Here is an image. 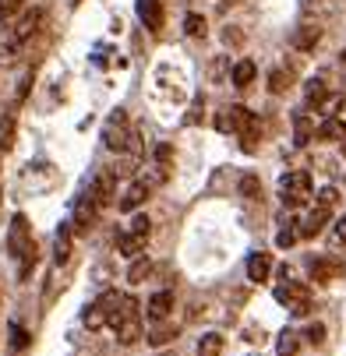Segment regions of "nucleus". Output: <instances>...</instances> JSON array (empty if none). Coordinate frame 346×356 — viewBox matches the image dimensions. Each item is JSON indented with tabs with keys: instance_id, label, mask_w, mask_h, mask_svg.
Wrapping results in <instances>:
<instances>
[{
	"instance_id": "1",
	"label": "nucleus",
	"mask_w": 346,
	"mask_h": 356,
	"mask_svg": "<svg viewBox=\"0 0 346 356\" xmlns=\"http://www.w3.org/2000/svg\"><path fill=\"white\" fill-rule=\"evenodd\" d=\"M110 328L117 332V342H120V346H134V342L141 339L145 325H141V311H138V300H134V296H124V300H120V307H117Z\"/></svg>"
},
{
	"instance_id": "2",
	"label": "nucleus",
	"mask_w": 346,
	"mask_h": 356,
	"mask_svg": "<svg viewBox=\"0 0 346 356\" xmlns=\"http://www.w3.org/2000/svg\"><path fill=\"white\" fill-rule=\"evenodd\" d=\"M120 300H124V296H120L117 289H107L103 296H95V300L88 303L85 318H81V321H85V328H88V332H99V328H107V325L113 321L117 307H120Z\"/></svg>"
},
{
	"instance_id": "3",
	"label": "nucleus",
	"mask_w": 346,
	"mask_h": 356,
	"mask_svg": "<svg viewBox=\"0 0 346 356\" xmlns=\"http://www.w3.org/2000/svg\"><path fill=\"white\" fill-rule=\"evenodd\" d=\"M279 197H283L286 209H301L304 201L311 197V177H308V170H290L279 180Z\"/></svg>"
},
{
	"instance_id": "4",
	"label": "nucleus",
	"mask_w": 346,
	"mask_h": 356,
	"mask_svg": "<svg viewBox=\"0 0 346 356\" xmlns=\"http://www.w3.org/2000/svg\"><path fill=\"white\" fill-rule=\"evenodd\" d=\"M276 300L286 303V311L297 314V318H304V314L311 311V289H308L304 282H283V286L276 289Z\"/></svg>"
},
{
	"instance_id": "5",
	"label": "nucleus",
	"mask_w": 346,
	"mask_h": 356,
	"mask_svg": "<svg viewBox=\"0 0 346 356\" xmlns=\"http://www.w3.org/2000/svg\"><path fill=\"white\" fill-rule=\"evenodd\" d=\"M99 197L92 194V191H85L81 197H78V205H74V216H71V226H74V233L78 236H85L92 226H95V216H99Z\"/></svg>"
},
{
	"instance_id": "6",
	"label": "nucleus",
	"mask_w": 346,
	"mask_h": 356,
	"mask_svg": "<svg viewBox=\"0 0 346 356\" xmlns=\"http://www.w3.org/2000/svg\"><path fill=\"white\" fill-rule=\"evenodd\" d=\"M32 247H36V243H32V226H29V219H25V216H15V219H11V233H8V250H11V258L22 261Z\"/></svg>"
},
{
	"instance_id": "7",
	"label": "nucleus",
	"mask_w": 346,
	"mask_h": 356,
	"mask_svg": "<svg viewBox=\"0 0 346 356\" xmlns=\"http://www.w3.org/2000/svg\"><path fill=\"white\" fill-rule=\"evenodd\" d=\"M103 141H107V148H110V152H127V148H131V141H134V131H127L124 110H117V113L110 117V124H107V134H103Z\"/></svg>"
},
{
	"instance_id": "8",
	"label": "nucleus",
	"mask_w": 346,
	"mask_h": 356,
	"mask_svg": "<svg viewBox=\"0 0 346 356\" xmlns=\"http://www.w3.org/2000/svg\"><path fill=\"white\" fill-rule=\"evenodd\" d=\"M251 117H255V113H247L244 106H226V110L216 117V131H223V134H240L247 124H251Z\"/></svg>"
},
{
	"instance_id": "9",
	"label": "nucleus",
	"mask_w": 346,
	"mask_h": 356,
	"mask_svg": "<svg viewBox=\"0 0 346 356\" xmlns=\"http://www.w3.org/2000/svg\"><path fill=\"white\" fill-rule=\"evenodd\" d=\"M42 25H46V11H42V8H36V11L22 15V22L15 25V35H11V42H25V39H32V35H36Z\"/></svg>"
},
{
	"instance_id": "10",
	"label": "nucleus",
	"mask_w": 346,
	"mask_h": 356,
	"mask_svg": "<svg viewBox=\"0 0 346 356\" xmlns=\"http://www.w3.org/2000/svg\"><path fill=\"white\" fill-rule=\"evenodd\" d=\"M138 15H141L145 29L159 32L163 29V0H138Z\"/></svg>"
},
{
	"instance_id": "11",
	"label": "nucleus",
	"mask_w": 346,
	"mask_h": 356,
	"mask_svg": "<svg viewBox=\"0 0 346 356\" xmlns=\"http://www.w3.org/2000/svg\"><path fill=\"white\" fill-rule=\"evenodd\" d=\"M148 194H152V187H148V184L138 177V180L124 191V197H120V209H124V212H134V209L141 205V201H148Z\"/></svg>"
},
{
	"instance_id": "12",
	"label": "nucleus",
	"mask_w": 346,
	"mask_h": 356,
	"mask_svg": "<svg viewBox=\"0 0 346 356\" xmlns=\"http://www.w3.org/2000/svg\"><path fill=\"white\" fill-rule=\"evenodd\" d=\"M170 311H173V293L170 289H163V293H156L152 300H148V318L152 321H166Z\"/></svg>"
},
{
	"instance_id": "13",
	"label": "nucleus",
	"mask_w": 346,
	"mask_h": 356,
	"mask_svg": "<svg viewBox=\"0 0 346 356\" xmlns=\"http://www.w3.org/2000/svg\"><path fill=\"white\" fill-rule=\"evenodd\" d=\"M269 272H272V258L269 254H251V258H247V279L251 282H265L269 279Z\"/></svg>"
},
{
	"instance_id": "14",
	"label": "nucleus",
	"mask_w": 346,
	"mask_h": 356,
	"mask_svg": "<svg viewBox=\"0 0 346 356\" xmlns=\"http://www.w3.org/2000/svg\"><path fill=\"white\" fill-rule=\"evenodd\" d=\"M88 191L99 197V205H110V201H113V173L103 170V173H99V177L88 184Z\"/></svg>"
},
{
	"instance_id": "15",
	"label": "nucleus",
	"mask_w": 346,
	"mask_h": 356,
	"mask_svg": "<svg viewBox=\"0 0 346 356\" xmlns=\"http://www.w3.org/2000/svg\"><path fill=\"white\" fill-rule=\"evenodd\" d=\"M329 212L332 209H322V205H315V212L301 222V229H297V236H318L322 233V226L329 222Z\"/></svg>"
},
{
	"instance_id": "16",
	"label": "nucleus",
	"mask_w": 346,
	"mask_h": 356,
	"mask_svg": "<svg viewBox=\"0 0 346 356\" xmlns=\"http://www.w3.org/2000/svg\"><path fill=\"white\" fill-rule=\"evenodd\" d=\"M71 236H74V229L61 226V233H57V240H54V261H57V265H68V261H71Z\"/></svg>"
},
{
	"instance_id": "17",
	"label": "nucleus",
	"mask_w": 346,
	"mask_h": 356,
	"mask_svg": "<svg viewBox=\"0 0 346 356\" xmlns=\"http://www.w3.org/2000/svg\"><path fill=\"white\" fill-rule=\"evenodd\" d=\"M117 250L124 254V258H138V254L145 250V236H138V233H131V229H127V233H120V236H117Z\"/></svg>"
},
{
	"instance_id": "18",
	"label": "nucleus",
	"mask_w": 346,
	"mask_h": 356,
	"mask_svg": "<svg viewBox=\"0 0 346 356\" xmlns=\"http://www.w3.org/2000/svg\"><path fill=\"white\" fill-rule=\"evenodd\" d=\"M311 138H315V120L308 113H297L293 117V141L297 145H308Z\"/></svg>"
},
{
	"instance_id": "19",
	"label": "nucleus",
	"mask_w": 346,
	"mask_h": 356,
	"mask_svg": "<svg viewBox=\"0 0 346 356\" xmlns=\"http://www.w3.org/2000/svg\"><path fill=\"white\" fill-rule=\"evenodd\" d=\"M255 74H258L255 60H237V64H233V85H237V88H247V85L255 81Z\"/></svg>"
},
{
	"instance_id": "20",
	"label": "nucleus",
	"mask_w": 346,
	"mask_h": 356,
	"mask_svg": "<svg viewBox=\"0 0 346 356\" xmlns=\"http://www.w3.org/2000/svg\"><path fill=\"white\" fill-rule=\"evenodd\" d=\"M318 39H322V29H318V25H304V29L293 32V46H297V49H311Z\"/></svg>"
},
{
	"instance_id": "21",
	"label": "nucleus",
	"mask_w": 346,
	"mask_h": 356,
	"mask_svg": "<svg viewBox=\"0 0 346 356\" xmlns=\"http://www.w3.org/2000/svg\"><path fill=\"white\" fill-rule=\"evenodd\" d=\"M318 138H322V141H343V138H346V124L336 120V117H325V124L318 127Z\"/></svg>"
},
{
	"instance_id": "22",
	"label": "nucleus",
	"mask_w": 346,
	"mask_h": 356,
	"mask_svg": "<svg viewBox=\"0 0 346 356\" xmlns=\"http://www.w3.org/2000/svg\"><path fill=\"white\" fill-rule=\"evenodd\" d=\"M173 339H177V325H170V321H156V328L148 332V342L152 346H166Z\"/></svg>"
},
{
	"instance_id": "23",
	"label": "nucleus",
	"mask_w": 346,
	"mask_h": 356,
	"mask_svg": "<svg viewBox=\"0 0 346 356\" xmlns=\"http://www.w3.org/2000/svg\"><path fill=\"white\" fill-rule=\"evenodd\" d=\"M219 353H223V335L209 332V335L198 339V356H219Z\"/></svg>"
},
{
	"instance_id": "24",
	"label": "nucleus",
	"mask_w": 346,
	"mask_h": 356,
	"mask_svg": "<svg viewBox=\"0 0 346 356\" xmlns=\"http://www.w3.org/2000/svg\"><path fill=\"white\" fill-rule=\"evenodd\" d=\"M339 272H343V268H339V265H332V261H315V265H311L315 282H332Z\"/></svg>"
},
{
	"instance_id": "25",
	"label": "nucleus",
	"mask_w": 346,
	"mask_h": 356,
	"mask_svg": "<svg viewBox=\"0 0 346 356\" xmlns=\"http://www.w3.org/2000/svg\"><path fill=\"white\" fill-rule=\"evenodd\" d=\"M304 95H308V106H318L322 103V99L329 95V88H325V81H308V88H304Z\"/></svg>"
},
{
	"instance_id": "26",
	"label": "nucleus",
	"mask_w": 346,
	"mask_h": 356,
	"mask_svg": "<svg viewBox=\"0 0 346 356\" xmlns=\"http://www.w3.org/2000/svg\"><path fill=\"white\" fill-rule=\"evenodd\" d=\"M240 194H244V197H251V201H258V197H262V184H258V177H255V173H247V177L240 180Z\"/></svg>"
},
{
	"instance_id": "27",
	"label": "nucleus",
	"mask_w": 346,
	"mask_h": 356,
	"mask_svg": "<svg viewBox=\"0 0 346 356\" xmlns=\"http://www.w3.org/2000/svg\"><path fill=\"white\" fill-rule=\"evenodd\" d=\"M286 88H290V71H272V74H269V92L283 95Z\"/></svg>"
},
{
	"instance_id": "28",
	"label": "nucleus",
	"mask_w": 346,
	"mask_h": 356,
	"mask_svg": "<svg viewBox=\"0 0 346 356\" xmlns=\"http://www.w3.org/2000/svg\"><path fill=\"white\" fill-rule=\"evenodd\" d=\"M15 145V117L0 120V148H11Z\"/></svg>"
},
{
	"instance_id": "29",
	"label": "nucleus",
	"mask_w": 346,
	"mask_h": 356,
	"mask_svg": "<svg viewBox=\"0 0 346 356\" xmlns=\"http://www.w3.org/2000/svg\"><path fill=\"white\" fill-rule=\"evenodd\" d=\"M25 8V0H0V22H11Z\"/></svg>"
},
{
	"instance_id": "30",
	"label": "nucleus",
	"mask_w": 346,
	"mask_h": 356,
	"mask_svg": "<svg viewBox=\"0 0 346 356\" xmlns=\"http://www.w3.org/2000/svg\"><path fill=\"white\" fill-rule=\"evenodd\" d=\"M148 268H152V265H148V258H141V254H138V261H134L131 272H127V282H141V279L148 275Z\"/></svg>"
},
{
	"instance_id": "31",
	"label": "nucleus",
	"mask_w": 346,
	"mask_h": 356,
	"mask_svg": "<svg viewBox=\"0 0 346 356\" xmlns=\"http://www.w3.org/2000/svg\"><path fill=\"white\" fill-rule=\"evenodd\" d=\"M184 32L187 35H205V18L202 15H187L184 18Z\"/></svg>"
},
{
	"instance_id": "32",
	"label": "nucleus",
	"mask_w": 346,
	"mask_h": 356,
	"mask_svg": "<svg viewBox=\"0 0 346 356\" xmlns=\"http://www.w3.org/2000/svg\"><path fill=\"white\" fill-rule=\"evenodd\" d=\"M297 349H301L297 335H293V332H283V335H279V353H283V356H293Z\"/></svg>"
},
{
	"instance_id": "33",
	"label": "nucleus",
	"mask_w": 346,
	"mask_h": 356,
	"mask_svg": "<svg viewBox=\"0 0 346 356\" xmlns=\"http://www.w3.org/2000/svg\"><path fill=\"white\" fill-rule=\"evenodd\" d=\"M336 201H339L336 187H322V191H318V197H315V205H322V209H336Z\"/></svg>"
},
{
	"instance_id": "34",
	"label": "nucleus",
	"mask_w": 346,
	"mask_h": 356,
	"mask_svg": "<svg viewBox=\"0 0 346 356\" xmlns=\"http://www.w3.org/2000/svg\"><path fill=\"white\" fill-rule=\"evenodd\" d=\"M131 233H138V236H145L148 240V233H152V222H148V216H134L131 219V226H127Z\"/></svg>"
},
{
	"instance_id": "35",
	"label": "nucleus",
	"mask_w": 346,
	"mask_h": 356,
	"mask_svg": "<svg viewBox=\"0 0 346 356\" xmlns=\"http://www.w3.org/2000/svg\"><path fill=\"white\" fill-rule=\"evenodd\" d=\"M339 106H343V95H325L322 103H318V110H322L325 117H332V113H336Z\"/></svg>"
},
{
	"instance_id": "36",
	"label": "nucleus",
	"mask_w": 346,
	"mask_h": 356,
	"mask_svg": "<svg viewBox=\"0 0 346 356\" xmlns=\"http://www.w3.org/2000/svg\"><path fill=\"white\" fill-rule=\"evenodd\" d=\"M11 346H15V349H25V346H29V332H25L22 325H11Z\"/></svg>"
},
{
	"instance_id": "37",
	"label": "nucleus",
	"mask_w": 346,
	"mask_h": 356,
	"mask_svg": "<svg viewBox=\"0 0 346 356\" xmlns=\"http://www.w3.org/2000/svg\"><path fill=\"white\" fill-rule=\"evenodd\" d=\"M290 226H293V222H286V229L276 236V243H279V247H290V243L297 240V229H290Z\"/></svg>"
},
{
	"instance_id": "38",
	"label": "nucleus",
	"mask_w": 346,
	"mask_h": 356,
	"mask_svg": "<svg viewBox=\"0 0 346 356\" xmlns=\"http://www.w3.org/2000/svg\"><path fill=\"white\" fill-rule=\"evenodd\" d=\"M304 339H308V342H325V325H311V328L304 332Z\"/></svg>"
},
{
	"instance_id": "39",
	"label": "nucleus",
	"mask_w": 346,
	"mask_h": 356,
	"mask_svg": "<svg viewBox=\"0 0 346 356\" xmlns=\"http://www.w3.org/2000/svg\"><path fill=\"white\" fill-rule=\"evenodd\" d=\"M170 156H173V152H170V145H159V148H156V159H159L163 166L170 163Z\"/></svg>"
},
{
	"instance_id": "40",
	"label": "nucleus",
	"mask_w": 346,
	"mask_h": 356,
	"mask_svg": "<svg viewBox=\"0 0 346 356\" xmlns=\"http://www.w3.org/2000/svg\"><path fill=\"white\" fill-rule=\"evenodd\" d=\"M29 85H32V71L22 78V85H18V99H25V95H29Z\"/></svg>"
},
{
	"instance_id": "41",
	"label": "nucleus",
	"mask_w": 346,
	"mask_h": 356,
	"mask_svg": "<svg viewBox=\"0 0 346 356\" xmlns=\"http://www.w3.org/2000/svg\"><path fill=\"white\" fill-rule=\"evenodd\" d=\"M336 236H339V243H346V216L336 222Z\"/></svg>"
},
{
	"instance_id": "42",
	"label": "nucleus",
	"mask_w": 346,
	"mask_h": 356,
	"mask_svg": "<svg viewBox=\"0 0 346 356\" xmlns=\"http://www.w3.org/2000/svg\"><path fill=\"white\" fill-rule=\"evenodd\" d=\"M339 64H343V67H346V54H343V60H339Z\"/></svg>"
},
{
	"instance_id": "43",
	"label": "nucleus",
	"mask_w": 346,
	"mask_h": 356,
	"mask_svg": "<svg viewBox=\"0 0 346 356\" xmlns=\"http://www.w3.org/2000/svg\"><path fill=\"white\" fill-rule=\"evenodd\" d=\"M71 4H81V0H71Z\"/></svg>"
}]
</instances>
